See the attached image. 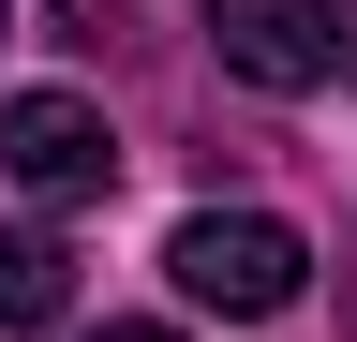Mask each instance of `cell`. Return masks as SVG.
<instances>
[{
  "label": "cell",
  "instance_id": "cell-4",
  "mask_svg": "<svg viewBox=\"0 0 357 342\" xmlns=\"http://www.w3.org/2000/svg\"><path fill=\"white\" fill-rule=\"evenodd\" d=\"M75 313V253L45 224H0V327H60Z\"/></svg>",
  "mask_w": 357,
  "mask_h": 342
},
{
  "label": "cell",
  "instance_id": "cell-3",
  "mask_svg": "<svg viewBox=\"0 0 357 342\" xmlns=\"http://www.w3.org/2000/svg\"><path fill=\"white\" fill-rule=\"evenodd\" d=\"M0 179L45 194V208H89V194L119 179L105 104H75V90H15V104H0Z\"/></svg>",
  "mask_w": 357,
  "mask_h": 342
},
{
  "label": "cell",
  "instance_id": "cell-6",
  "mask_svg": "<svg viewBox=\"0 0 357 342\" xmlns=\"http://www.w3.org/2000/svg\"><path fill=\"white\" fill-rule=\"evenodd\" d=\"M0 30H15V0H0Z\"/></svg>",
  "mask_w": 357,
  "mask_h": 342
},
{
  "label": "cell",
  "instance_id": "cell-5",
  "mask_svg": "<svg viewBox=\"0 0 357 342\" xmlns=\"http://www.w3.org/2000/svg\"><path fill=\"white\" fill-rule=\"evenodd\" d=\"M105 342H178V327H105Z\"/></svg>",
  "mask_w": 357,
  "mask_h": 342
},
{
  "label": "cell",
  "instance_id": "cell-2",
  "mask_svg": "<svg viewBox=\"0 0 357 342\" xmlns=\"http://www.w3.org/2000/svg\"><path fill=\"white\" fill-rule=\"evenodd\" d=\"M208 45L238 90H328L357 75V15L342 0H208Z\"/></svg>",
  "mask_w": 357,
  "mask_h": 342
},
{
  "label": "cell",
  "instance_id": "cell-1",
  "mask_svg": "<svg viewBox=\"0 0 357 342\" xmlns=\"http://www.w3.org/2000/svg\"><path fill=\"white\" fill-rule=\"evenodd\" d=\"M164 268H178V297H194V313L268 327V313H298V297H312V238L268 224V208H194V224L164 238Z\"/></svg>",
  "mask_w": 357,
  "mask_h": 342
}]
</instances>
